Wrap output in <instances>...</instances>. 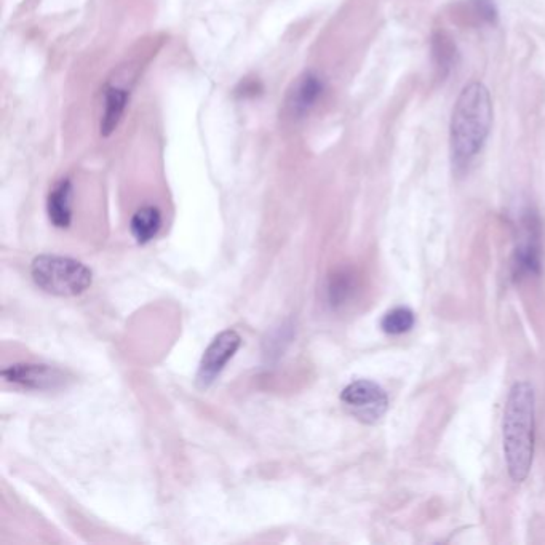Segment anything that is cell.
<instances>
[{
    "instance_id": "obj_15",
    "label": "cell",
    "mask_w": 545,
    "mask_h": 545,
    "mask_svg": "<svg viewBox=\"0 0 545 545\" xmlns=\"http://www.w3.org/2000/svg\"><path fill=\"white\" fill-rule=\"evenodd\" d=\"M461 15L477 24H493L498 20V10L491 0H467L462 5Z\"/></svg>"
},
{
    "instance_id": "obj_7",
    "label": "cell",
    "mask_w": 545,
    "mask_h": 545,
    "mask_svg": "<svg viewBox=\"0 0 545 545\" xmlns=\"http://www.w3.org/2000/svg\"><path fill=\"white\" fill-rule=\"evenodd\" d=\"M5 381L28 389H55L64 382L63 371L48 365H12L2 371Z\"/></svg>"
},
{
    "instance_id": "obj_13",
    "label": "cell",
    "mask_w": 545,
    "mask_h": 545,
    "mask_svg": "<svg viewBox=\"0 0 545 545\" xmlns=\"http://www.w3.org/2000/svg\"><path fill=\"white\" fill-rule=\"evenodd\" d=\"M355 277L349 271L336 272L328 282V303L333 307H341L354 296Z\"/></svg>"
},
{
    "instance_id": "obj_3",
    "label": "cell",
    "mask_w": 545,
    "mask_h": 545,
    "mask_svg": "<svg viewBox=\"0 0 545 545\" xmlns=\"http://www.w3.org/2000/svg\"><path fill=\"white\" fill-rule=\"evenodd\" d=\"M37 287L55 296H79L92 287L93 274L85 264L68 256H37L31 264Z\"/></svg>"
},
{
    "instance_id": "obj_9",
    "label": "cell",
    "mask_w": 545,
    "mask_h": 545,
    "mask_svg": "<svg viewBox=\"0 0 545 545\" xmlns=\"http://www.w3.org/2000/svg\"><path fill=\"white\" fill-rule=\"evenodd\" d=\"M71 199V181H60L53 187L47 200L48 218L52 221L53 226L60 227V229L69 227L72 221Z\"/></svg>"
},
{
    "instance_id": "obj_4",
    "label": "cell",
    "mask_w": 545,
    "mask_h": 545,
    "mask_svg": "<svg viewBox=\"0 0 545 545\" xmlns=\"http://www.w3.org/2000/svg\"><path fill=\"white\" fill-rule=\"evenodd\" d=\"M542 271L541 219L534 208H523L518 219V245L512 258L515 280L538 277Z\"/></svg>"
},
{
    "instance_id": "obj_14",
    "label": "cell",
    "mask_w": 545,
    "mask_h": 545,
    "mask_svg": "<svg viewBox=\"0 0 545 545\" xmlns=\"http://www.w3.org/2000/svg\"><path fill=\"white\" fill-rule=\"evenodd\" d=\"M416 315L410 307H394L381 320V328L386 335L400 336L413 330Z\"/></svg>"
},
{
    "instance_id": "obj_8",
    "label": "cell",
    "mask_w": 545,
    "mask_h": 545,
    "mask_svg": "<svg viewBox=\"0 0 545 545\" xmlns=\"http://www.w3.org/2000/svg\"><path fill=\"white\" fill-rule=\"evenodd\" d=\"M325 92V84L314 72L299 77L287 100V111L291 117H303L314 108Z\"/></svg>"
},
{
    "instance_id": "obj_1",
    "label": "cell",
    "mask_w": 545,
    "mask_h": 545,
    "mask_svg": "<svg viewBox=\"0 0 545 545\" xmlns=\"http://www.w3.org/2000/svg\"><path fill=\"white\" fill-rule=\"evenodd\" d=\"M493 125V100L482 82L462 88L454 104L450 122L451 165L464 175L482 152Z\"/></svg>"
},
{
    "instance_id": "obj_6",
    "label": "cell",
    "mask_w": 545,
    "mask_h": 545,
    "mask_svg": "<svg viewBox=\"0 0 545 545\" xmlns=\"http://www.w3.org/2000/svg\"><path fill=\"white\" fill-rule=\"evenodd\" d=\"M242 338L234 330H226L219 333L207 351L200 360L199 371H197V387L199 389H208L216 381L224 366L234 357L235 352L239 351Z\"/></svg>"
},
{
    "instance_id": "obj_10",
    "label": "cell",
    "mask_w": 545,
    "mask_h": 545,
    "mask_svg": "<svg viewBox=\"0 0 545 545\" xmlns=\"http://www.w3.org/2000/svg\"><path fill=\"white\" fill-rule=\"evenodd\" d=\"M162 227V213L156 207H143L133 215L130 231L140 245L156 239Z\"/></svg>"
},
{
    "instance_id": "obj_5",
    "label": "cell",
    "mask_w": 545,
    "mask_h": 545,
    "mask_svg": "<svg viewBox=\"0 0 545 545\" xmlns=\"http://www.w3.org/2000/svg\"><path fill=\"white\" fill-rule=\"evenodd\" d=\"M341 402L349 413L365 424H374L387 413L389 397L386 390L368 379L354 381L343 390Z\"/></svg>"
},
{
    "instance_id": "obj_11",
    "label": "cell",
    "mask_w": 545,
    "mask_h": 545,
    "mask_svg": "<svg viewBox=\"0 0 545 545\" xmlns=\"http://www.w3.org/2000/svg\"><path fill=\"white\" fill-rule=\"evenodd\" d=\"M128 93L122 88L109 87L106 90V106L101 120V135L109 136L120 124L127 108Z\"/></svg>"
},
{
    "instance_id": "obj_12",
    "label": "cell",
    "mask_w": 545,
    "mask_h": 545,
    "mask_svg": "<svg viewBox=\"0 0 545 545\" xmlns=\"http://www.w3.org/2000/svg\"><path fill=\"white\" fill-rule=\"evenodd\" d=\"M456 44L450 34L445 31L435 32L432 36V60L438 76L446 77L456 63Z\"/></svg>"
},
{
    "instance_id": "obj_2",
    "label": "cell",
    "mask_w": 545,
    "mask_h": 545,
    "mask_svg": "<svg viewBox=\"0 0 545 545\" xmlns=\"http://www.w3.org/2000/svg\"><path fill=\"white\" fill-rule=\"evenodd\" d=\"M536 397L530 382H515L507 397L502 419V445L507 472L512 482L523 483L530 475L534 458Z\"/></svg>"
}]
</instances>
